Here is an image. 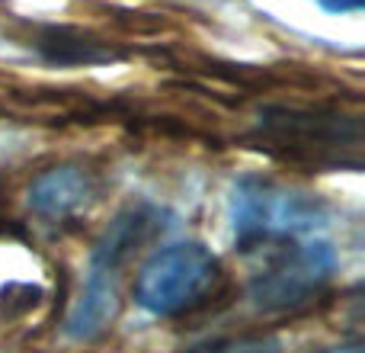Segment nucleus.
Masks as SVG:
<instances>
[{"instance_id":"nucleus-9","label":"nucleus","mask_w":365,"mask_h":353,"mask_svg":"<svg viewBox=\"0 0 365 353\" xmlns=\"http://www.w3.org/2000/svg\"><path fill=\"white\" fill-rule=\"evenodd\" d=\"M321 353H365L359 344H349V347H330V350H321Z\"/></svg>"},{"instance_id":"nucleus-1","label":"nucleus","mask_w":365,"mask_h":353,"mask_svg":"<svg viewBox=\"0 0 365 353\" xmlns=\"http://www.w3.org/2000/svg\"><path fill=\"white\" fill-rule=\"evenodd\" d=\"M227 225L240 254L317 238L330 228V209L317 193L263 174H244L227 193Z\"/></svg>"},{"instance_id":"nucleus-2","label":"nucleus","mask_w":365,"mask_h":353,"mask_svg":"<svg viewBox=\"0 0 365 353\" xmlns=\"http://www.w3.org/2000/svg\"><path fill=\"white\" fill-rule=\"evenodd\" d=\"M158 225L160 209L151 202H132L109 222L103 238L90 251L81 289L64 315V337L87 344L113 328L122 309V267L151 238Z\"/></svg>"},{"instance_id":"nucleus-4","label":"nucleus","mask_w":365,"mask_h":353,"mask_svg":"<svg viewBox=\"0 0 365 353\" xmlns=\"http://www.w3.org/2000/svg\"><path fill=\"white\" fill-rule=\"evenodd\" d=\"M250 257L253 270L247 296H250L253 309H259L263 315L295 312L311 305L334 283L336 267H340L336 247L327 234L266 247Z\"/></svg>"},{"instance_id":"nucleus-5","label":"nucleus","mask_w":365,"mask_h":353,"mask_svg":"<svg viewBox=\"0 0 365 353\" xmlns=\"http://www.w3.org/2000/svg\"><path fill=\"white\" fill-rule=\"evenodd\" d=\"M221 264L202 241H173L141 264L135 277V302L154 318H180L215 296Z\"/></svg>"},{"instance_id":"nucleus-7","label":"nucleus","mask_w":365,"mask_h":353,"mask_svg":"<svg viewBox=\"0 0 365 353\" xmlns=\"http://www.w3.org/2000/svg\"><path fill=\"white\" fill-rule=\"evenodd\" d=\"M272 341H263V337H240V341H218L212 347H195L189 353H269Z\"/></svg>"},{"instance_id":"nucleus-3","label":"nucleus","mask_w":365,"mask_h":353,"mask_svg":"<svg viewBox=\"0 0 365 353\" xmlns=\"http://www.w3.org/2000/svg\"><path fill=\"white\" fill-rule=\"evenodd\" d=\"M257 141L266 151L314 167H362V119L343 109H266L257 122Z\"/></svg>"},{"instance_id":"nucleus-6","label":"nucleus","mask_w":365,"mask_h":353,"mask_svg":"<svg viewBox=\"0 0 365 353\" xmlns=\"http://www.w3.org/2000/svg\"><path fill=\"white\" fill-rule=\"evenodd\" d=\"M96 180L77 164L48 167L29 183V209L45 222H71L96 202Z\"/></svg>"},{"instance_id":"nucleus-8","label":"nucleus","mask_w":365,"mask_h":353,"mask_svg":"<svg viewBox=\"0 0 365 353\" xmlns=\"http://www.w3.org/2000/svg\"><path fill=\"white\" fill-rule=\"evenodd\" d=\"M321 6L327 13H359L365 0H321Z\"/></svg>"}]
</instances>
